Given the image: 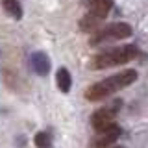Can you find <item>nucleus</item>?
Returning a JSON list of instances; mask_svg holds the SVG:
<instances>
[{
    "label": "nucleus",
    "mask_w": 148,
    "mask_h": 148,
    "mask_svg": "<svg viewBox=\"0 0 148 148\" xmlns=\"http://www.w3.org/2000/svg\"><path fill=\"white\" fill-rule=\"evenodd\" d=\"M135 80H137V71L128 69V71H124V72H119V74H115V76L106 78V80L91 85L89 89L85 91V98L91 100V102L104 100V98H108L109 95H113V92H117L120 89H124V87L132 85Z\"/></svg>",
    "instance_id": "1"
},
{
    "label": "nucleus",
    "mask_w": 148,
    "mask_h": 148,
    "mask_svg": "<svg viewBox=\"0 0 148 148\" xmlns=\"http://www.w3.org/2000/svg\"><path fill=\"white\" fill-rule=\"evenodd\" d=\"M133 58H137V46L128 45V46H119V48L108 50V52L96 56L91 61V69H108L113 65H122L132 61Z\"/></svg>",
    "instance_id": "2"
},
{
    "label": "nucleus",
    "mask_w": 148,
    "mask_h": 148,
    "mask_svg": "<svg viewBox=\"0 0 148 148\" xmlns=\"http://www.w3.org/2000/svg\"><path fill=\"white\" fill-rule=\"evenodd\" d=\"M132 26L128 22H115V24H109L106 26L104 30L96 32L95 35L91 37L89 43L95 46V45H100L104 41H120V39H126V37L132 35Z\"/></svg>",
    "instance_id": "3"
},
{
    "label": "nucleus",
    "mask_w": 148,
    "mask_h": 148,
    "mask_svg": "<svg viewBox=\"0 0 148 148\" xmlns=\"http://www.w3.org/2000/svg\"><path fill=\"white\" fill-rule=\"evenodd\" d=\"M120 102H117V106ZM117 106H106V108H102L98 111H95L91 117V124L92 128L96 130V132H104V130L111 128L115 124V117H117L119 113V108Z\"/></svg>",
    "instance_id": "4"
},
{
    "label": "nucleus",
    "mask_w": 148,
    "mask_h": 148,
    "mask_svg": "<svg viewBox=\"0 0 148 148\" xmlns=\"http://www.w3.org/2000/svg\"><path fill=\"white\" fill-rule=\"evenodd\" d=\"M120 133H122V130H120L117 124H113L111 128L104 130V132H98V137H96V141H95L92 146L95 148H109V146H113V143L120 137Z\"/></svg>",
    "instance_id": "5"
},
{
    "label": "nucleus",
    "mask_w": 148,
    "mask_h": 148,
    "mask_svg": "<svg viewBox=\"0 0 148 148\" xmlns=\"http://www.w3.org/2000/svg\"><path fill=\"white\" fill-rule=\"evenodd\" d=\"M32 69H34L35 74L39 76H46L50 72V59L45 52H34L32 54Z\"/></svg>",
    "instance_id": "6"
},
{
    "label": "nucleus",
    "mask_w": 148,
    "mask_h": 148,
    "mask_svg": "<svg viewBox=\"0 0 148 148\" xmlns=\"http://www.w3.org/2000/svg\"><path fill=\"white\" fill-rule=\"evenodd\" d=\"M111 6H113V0H89V4H87L89 15H95L98 18H106Z\"/></svg>",
    "instance_id": "7"
},
{
    "label": "nucleus",
    "mask_w": 148,
    "mask_h": 148,
    "mask_svg": "<svg viewBox=\"0 0 148 148\" xmlns=\"http://www.w3.org/2000/svg\"><path fill=\"white\" fill-rule=\"evenodd\" d=\"M56 83H58V87H59L61 92H69V91H71V87H72L71 72H69L65 67L58 69V72H56Z\"/></svg>",
    "instance_id": "8"
},
{
    "label": "nucleus",
    "mask_w": 148,
    "mask_h": 148,
    "mask_svg": "<svg viewBox=\"0 0 148 148\" xmlns=\"http://www.w3.org/2000/svg\"><path fill=\"white\" fill-rule=\"evenodd\" d=\"M102 22H104V18H98V17H95V15H89L87 13L85 17L80 21V28L83 32H89V34H95L96 32V28H98Z\"/></svg>",
    "instance_id": "9"
},
{
    "label": "nucleus",
    "mask_w": 148,
    "mask_h": 148,
    "mask_svg": "<svg viewBox=\"0 0 148 148\" xmlns=\"http://www.w3.org/2000/svg\"><path fill=\"white\" fill-rule=\"evenodd\" d=\"M2 6H4L8 15H11L15 21H18V18L22 17V8H21V4H18V0H4Z\"/></svg>",
    "instance_id": "10"
},
{
    "label": "nucleus",
    "mask_w": 148,
    "mask_h": 148,
    "mask_svg": "<svg viewBox=\"0 0 148 148\" xmlns=\"http://www.w3.org/2000/svg\"><path fill=\"white\" fill-rule=\"evenodd\" d=\"M34 143H35L37 148H52V137H50L48 133H45V132L37 133L35 139H34Z\"/></svg>",
    "instance_id": "11"
},
{
    "label": "nucleus",
    "mask_w": 148,
    "mask_h": 148,
    "mask_svg": "<svg viewBox=\"0 0 148 148\" xmlns=\"http://www.w3.org/2000/svg\"><path fill=\"white\" fill-rule=\"evenodd\" d=\"M115 148H124V146H115Z\"/></svg>",
    "instance_id": "12"
}]
</instances>
